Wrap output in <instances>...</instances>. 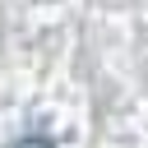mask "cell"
I'll return each instance as SVG.
<instances>
[{"label": "cell", "mask_w": 148, "mask_h": 148, "mask_svg": "<svg viewBox=\"0 0 148 148\" xmlns=\"http://www.w3.org/2000/svg\"><path fill=\"white\" fill-rule=\"evenodd\" d=\"M14 148H56V143H51V139H37V134H32V139H18Z\"/></svg>", "instance_id": "obj_1"}]
</instances>
